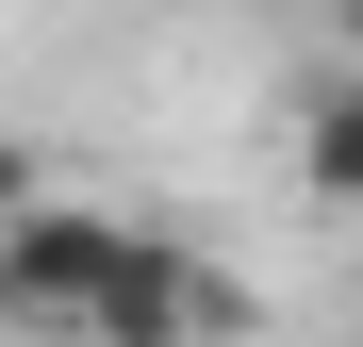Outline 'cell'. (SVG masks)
I'll use <instances>...</instances> for the list:
<instances>
[{"label": "cell", "mask_w": 363, "mask_h": 347, "mask_svg": "<svg viewBox=\"0 0 363 347\" xmlns=\"http://www.w3.org/2000/svg\"><path fill=\"white\" fill-rule=\"evenodd\" d=\"M116 265H133V215H99V199H33L17 231H0V331H50V347H67V331L116 298Z\"/></svg>", "instance_id": "obj_1"}, {"label": "cell", "mask_w": 363, "mask_h": 347, "mask_svg": "<svg viewBox=\"0 0 363 347\" xmlns=\"http://www.w3.org/2000/svg\"><path fill=\"white\" fill-rule=\"evenodd\" d=\"M199 331H231V281L182 248V231H133V265H116V298L67 331V347H199Z\"/></svg>", "instance_id": "obj_2"}, {"label": "cell", "mask_w": 363, "mask_h": 347, "mask_svg": "<svg viewBox=\"0 0 363 347\" xmlns=\"http://www.w3.org/2000/svg\"><path fill=\"white\" fill-rule=\"evenodd\" d=\"M297 182H314L330 215H363V83H314V99H297Z\"/></svg>", "instance_id": "obj_3"}, {"label": "cell", "mask_w": 363, "mask_h": 347, "mask_svg": "<svg viewBox=\"0 0 363 347\" xmlns=\"http://www.w3.org/2000/svg\"><path fill=\"white\" fill-rule=\"evenodd\" d=\"M33 199H50V149H33V133H0V231H17Z\"/></svg>", "instance_id": "obj_4"}, {"label": "cell", "mask_w": 363, "mask_h": 347, "mask_svg": "<svg viewBox=\"0 0 363 347\" xmlns=\"http://www.w3.org/2000/svg\"><path fill=\"white\" fill-rule=\"evenodd\" d=\"M330 33H347V50H363V0H330Z\"/></svg>", "instance_id": "obj_5"}]
</instances>
